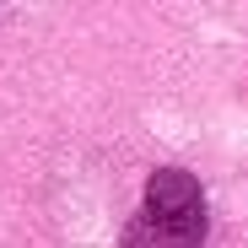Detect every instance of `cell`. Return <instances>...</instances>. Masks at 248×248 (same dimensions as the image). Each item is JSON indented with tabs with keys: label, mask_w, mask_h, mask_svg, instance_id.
Listing matches in <instances>:
<instances>
[{
	"label": "cell",
	"mask_w": 248,
	"mask_h": 248,
	"mask_svg": "<svg viewBox=\"0 0 248 248\" xmlns=\"http://www.w3.org/2000/svg\"><path fill=\"white\" fill-rule=\"evenodd\" d=\"M146 221L162 237H184L194 243L205 232V194L189 173H156L146 189Z\"/></svg>",
	"instance_id": "obj_1"
}]
</instances>
